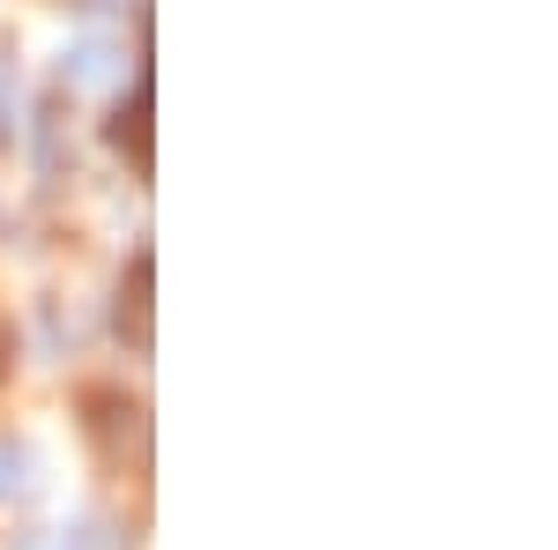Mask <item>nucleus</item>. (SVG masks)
Segmentation results:
<instances>
[{
  "instance_id": "2",
  "label": "nucleus",
  "mask_w": 558,
  "mask_h": 550,
  "mask_svg": "<svg viewBox=\"0 0 558 550\" xmlns=\"http://www.w3.org/2000/svg\"><path fill=\"white\" fill-rule=\"evenodd\" d=\"M120 328H134V342L149 350V254H134L128 291H120Z\"/></svg>"
},
{
  "instance_id": "6",
  "label": "nucleus",
  "mask_w": 558,
  "mask_h": 550,
  "mask_svg": "<svg viewBox=\"0 0 558 550\" xmlns=\"http://www.w3.org/2000/svg\"><path fill=\"white\" fill-rule=\"evenodd\" d=\"M0 365H8V320H0Z\"/></svg>"
},
{
  "instance_id": "3",
  "label": "nucleus",
  "mask_w": 558,
  "mask_h": 550,
  "mask_svg": "<svg viewBox=\"0 0 558 550\" xmlns=\"http://www.w3.org/2000/svg\"><path fill=\"white\" fill-rule=\"evenodd\" d=\"M112 134H120V142H134V157H149V89H134V112H120V120H112Z\"/></svg>"
},
{
  "instance_id": "4",
  "label": "nucleus",
  "mask_w": 558,
  "mask_h": 550,
  "mask_svg": "<svg viewBox=\"0 0 558 550\" xmlns=\"http://www.w3.org/2000/svg\"><path fill=\"white\" fill-rule=\"evenodd\" d=\"M23 491H31V462L15 447H0V499H23Z\"/></svg>"
},
{
  "instance_id": "5",
  "label": "nucleus",
  "mask_w": 558,
  "mask_h": 550,
  "mask_svg": "<svg viewBox=\"0 0 558 550\" xmlns=\"http://www.w3.org/2000/svg\"><path fill=\"white\" fill-rule=\"evenodd\" d=\"M60 550H112V543H105V528H75V536H68Z\"/></svg>"
},
{
  "instance_id": "1",
  "label": "nucleus",
  "mask_w": 558,
  "mask_h": 550,
  "mask_svg": "<svg viewBox=\"0 0 558 550\" xmlns=\"http://www.w3.org/2000/svg\"><path fill=\"white\" fill-rule=\"evenodd\" d=\"M60 68H68V83H75V89H105V83H120V45H112V38H83Z\"/></svg>"
}]
</instances>
